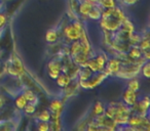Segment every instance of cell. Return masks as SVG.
Masks as SVG:
<instances>
[{
    "mask_svg": "<svg viewBox=\"0 0 150 131\" xmlns=\"http://www.w3.org/2000/svg\"><path fill=\"white\" fill-rule=\"evenodd\" d=\"M125 20H127V17H125L123 9L116 5L111 8L103 9L99 22L104 31L114 33L117 30L120 29L122 23Z\"/></svg>",
    "mask_w": 150,
    "mask_h": 131,
    "instance_id": "cell-1",
    "label": "cell"
},
{
    "mask_svg": "<svg viewBox=\"0 0 150 131\" xmlns=\"http://www.w3.org/2000/svg\"><path fill=\"white\" fill-rule=\"evenodd\" d=\"M83 25L82 23H80L78 20H75L71 24L65 26L64 30H63V34L65 35V37L67 38V40H69L70 42L78 40L80 37L81 31L83 30Z\"/></svg>",
    "mask_w": 150,
    "mask_h": 131,
    "instance_id": "cell-2",
    "label": "cell"
},
{
    "mask_svg": "<svg viewBox=\"0 0 150 131\" xmlns=\"http://www.w3.org/2000/svg\"><path fill=\"white\" fill-rule=\"evenodd\" d=\"M9 62H11L7 66V72H8V74H11L13 76H18V77L24 75L25 68H24L21 60L18 56L13 55V57H11V60Z\"/></svg>",
    "mask_w": 150,
    "mask_h": 131,
    "instance_id": "cell-3",
    "label": "cell"
},
{
    "mask_svg": "<svg viewBox=\"0 0 150 131\" xmlns=\"http://www.w3.org/2000/svg\"><path fill=\"white\" fill-rule=\"evenodd\" d=\"M149 106H150L149 97H148V96H145V97H143L142 99L137 100L136 104L131 106L132 114L135 113V114H139V115L144 116V117L147 116L148 110H149Z\"/></svg>",
    "mask_w": 150,
    "mask_h": 131,
    "instance_id": "cell-4",
    "label": "cell"
},
{
    "mask_svg": "<svg viewBox=\"0 0 150 131\" xmlns=\"http://www.w3.org/2000/svg\"><path fill=\"white\" fill-rule=\"evenodd\" d=\"M47 73L52 79H56L62 73V60L61 58H54L47 64Z\"/></svg>",
    "mask_w": 150,
    "mask_h": 131,
    "instance_id": "cell-5",
    "label": "cell"
},
{
    "mask_svg": "<svg viewBox=\"0 0 150 131\" xmlns=\"http://www.w3.org/2000/svg\"><path fill=\"white\" fill-rule=\"evenodd\" d=\"M120 67H121V60L117 57H111L108 58V60L106 62V66H105V69L103 71L108 76L116 75V73L119 71Z\"/></svg>",
    "mask_w": 150,
    "mask_h": 131,
    "instance_id": "cell-6",
    "label": "cell"
},
{
    "mask_svg": "<svg viewBox=\"0 0 150 131\" xmlns=\"http://www.w3.org/2000/svg\"><path fill=\"white\" fill-rule=\"evenodd\" d=\"M95 3L91 0H81L79 2V5H78V9L77 11L79 13V15H81L83 19H86L88 18V13L91 11V9L93 8Z\"/></svg>",
    "mask_w": 150,
    "mask_h": 131,
    "instance_id": "cell-7",
    "label": "cell"
},
{
    "mask_svg": "<svg viewBox=\"0 0 150 131\" xmlns=\"http://www.w3.org/2000/svg\"><path fill=\"white\" fill-rule=\"evenodd\" d=\"M122 100L123 104H125L127 106H132L136 104V102L138 100V93L137 91H134L129 88H127V90L125 91V93L122 94Z\"/></svg>",
    "mask_w": 150,
    "mask_h": 131,
    "instance_id": "cell-8",
    "label": "cell"
},
{
    "mask_svg": "<svg viewBox=\"0 0 150 131\" xmlns=\"http://www.w3.org/2000/svg\"><path fill=\"white\" fill-rule=\"evenodd\" d=\"M127 57L132 58V60H135L143 56L141 49H140L138 45H132L131 47L129 48V50H127Z\"/></svg>",
    "mask_w": 150,
    "mask_h": 131,
    "instance_id": "cell-9",
    "label": "cell"
},
{
    "mask_svg": "<svg viewBox=\"0 0 150 131\" xmlns=\"http://www.w3.org/2000/svg\"><path fill=\"white\" fill-rule=\"evenodd\" d=\"M56 81H57V84L58 86L60 87H66L67 85L71 83V78L69 77L68 74H65V73H60V75L56 78Z\"/></svg>",
    "mask_w": 150,
    "mask_h": 131,
    "instance_id": "cell-10",
    "label": "cell"
},
{
    "mask_svg": "<svg viewBox=\"0 0 150 131\" xmlns=\"http://www.w3.org/2000/svg\"><path fill=\"white\" fill-rule=\"evenodd\" d=\"M95 60H96L97 64H98V68L100 71H103L105 69V66H106V62L108 60V55L106 53H99L98 55L94 56Z\"/></svg>",
    "mask_w": 150,
    "mask_h": 131,
    "instance_id": "cell-11",
    "label": "cell"
},
{
    "mask_svg": "<svg viewBox=\"0 0 150 131\" xmlns=\"http://www.w3.org/2000/svg\"><path fill=\"white\" fill-rule=\"evenodd\" d=\"M102 11L103 9L101 8L97 3H95L93 8L91 9V11L88 13V18H90V19H92V20H95V21H99L101 18V15H102Z\"/></svg>",
    "mask_w": 150,
    "mask_h": 131,
    "instance_id": "cell-12",
    "label": "cell"
},
{
    "mask_svg": "<svg viewBox=\"0 0 150 131\" xmlns=\"http://www.w3.org/2000/svg\"><path fill=\"white\" fill-rule=\"evenodd\" d=\"M93 74H94V73H93V72L91 71L88 67L80 68L77 79H78V81H86V80H88L91 77H92Z\"/></svg>",
    "mask_w": 150,
    "mask_h": 131,
    "instance_id": "cell-13",
    "label": "cell"
},
{
    "mask_svg": "<svg viewBox=\"0 0 150 131\" xmlns=\"http://www.w3.org/2000/svg\"><path fill=\"white\" fill-rule=\"evenodd\" d=\"M63 108H64V104H63L62 100L59 99V98H54L50 104V109L48 110L52 113V112H58V111H63Z\"/></svg>",
    "mask_w": 150,
    "mask_h": 131,
    "instance_id": "cell-14",
    "label": "cell"
},
{
    "mask_svg": "<svg viewBox=\"0 0 150 131\" xmlns=\"http://www.w3.org/2000/svg\"><path fill=\"white\" fill-rule=\"evenodd\" d=\"M96 3L102 9L111 8V7H114V6H116V5H117L116 0H97Z\"/></svg>",
    "mask_w": 150,
    "mask_h": 131,
    "instance_id": "cell-15",
    "label": "cell"
},
{
    "mask_svg": "<svg viewBox=\"0 0 150 131\" xmlns=\"http://www.w3.org/2000/svg\"><path fill=\"white\" fill-rule=\"evenodd\" d=\"M59 38V34L58 32L56 31V30L54 29H50L48 30L47 32H46L45 34V40L48 42V43H56L57 40H58Z\"/></svg>",
    "mask_w": 150,
    "mask_h": 131,
    "instance_id": "cell-16",
    "label": "cell"
},
{
    "mask_svg": "<svg viewBox=\"0 0 150 131\" xmlns=\"http://www.w3.org/2000/svg\"><path fill=\"white\" fill-rule=\"evenodd\" d=\"M104 111H105V106L103 104V102H97L95 104V106H93V111H92V116L97 117L99 115H102L104 114Z\"/></svg>",
    "mask_w": 150,
    "mask_h": 131,
    "instance_id": "cell-17",
    "label": "cell"
},
{
    "mask_svg": "<svg viewBox=\"0 0 150 131\" xmlns=\"http://www.w3.org/2000/svg\"><path fill=\"white\" fill-rule=\"evenodd\" d=\"M15 104H16L17 109H19V110H23V109L26 106V104H28V100H27V98L25 97V95L22 93V94H20L17 98H16Z\"/></svg>",
    "mask_w": 150,
    "mask_h": 131,
    "instance_id": "cell-18",
    "label": "cell"
},
{
    "mask_svg": "<svg viewBox=\"0 0 150 131\" xmlns=\"http://www.w3.org/2000/svg\"><path fill=\"white\" fill-rule=\"evenodd\" d=\"M50 115H52V113H50V110H43L42 112H40L39 114L37 115V117H36V118H37L39 121H45V122H50Z\"/></svg>",
    "mask_w": 150,
    "mask_h": 131,
    "instance_id": "cell-19",
    "label": "cell"
},
{
    "mask_svg": "<svg viewBox=\"0 0 150 131\" xmlns=\"http://www.w3.org/2000/svg\"><path fill=\"white\" fill-rule=\"evenodd\" d=\"M127 88L131 90H134V91H139L140 89V83L139 81H138L137 79L135 78H131L129 79V81L127 82Z\"/></svg>",
    "mask_w": 150,
    "mask_h": 131,
    "instance_id": "cell-20",
    "label": "cell"
},
{
    "mask_svg": "<svg viewBox=\"0 0 150 131\" xmlns=\"http://www.w3.org/2000/svg\"><path fill=\"white\" fill-rule=\"evenodd\" d=\"M23 94L25 95V97L27 98L28 102H34L35 100H37V96H36L35 92L31 89H26L23 92Z\"/></svg>",
    "mask_w": 150,
    "mask_h": 131,
    "instance_id": "cell-21",
    "label": "cell"
},
{
    "mask_svg": "<svg viewBox=\"0 0 150 131\" xmlns=\"http://www.w3.org/2000/svg\"><path fill=\"white\" fill-rule=\"evenodd\" d=\"M140 72H141L142 75H143L144 77L146 78V79L150 78V64H149V60H147V62H145L143 64H142L141 71H140Z\"/></svg>",
    "mask_w": 150,
    "mask_h": 131,
    "instance_id": "cell-22",
    "label": "cell"
},
{
    "mask_svg": "<svg viewBox=\"0 0 150 131\" xmlns=\"http://www.w3.org/2000/svg\"><path fill=\"white\" fill-rule=\"evenodd\" d=\"M23 110L26 115H33L36 111V106L34 104V102H28Z\"/></svg>",
    "mask_w": 150,
    "mask_h": 131,
    "instance_id": "cell-23",
    "label": "cell"
},
{
    "mask_svg": "<svg viewBox=\"0 0 150 131\" xmlns=\"http://www.w3.org/2000/svg\"><path fill=\"white\" fill-rule=\"evenodd\" d=\"M36 128L39 131H47L50 129V122H45V121H39L37 123V126Z\"/></svg>",
    "mask_w": 150,
    "mask_h": 131,
    "instance_id": "cell-24",
    "label": "cell"
},
{
    "mask_svg": "<svg viewBox=\"0 0 150 131\" xmlns=\"http://www.w3.org/2000/svg\"><path fill=\"white\" fill-rule=\"evenodd\" d=\"M122 5H125V6H131V5H134L139 1V0H119Z\"/></svg>",
    "mask_w": 150,
    "mask_h": 131,
    "instance_id": "cell-25",
    "label": "cell"
},
{
    "mask_svg": "<svg viewBox=\"0 0 150 131\" xmlns=\"http://www.w3.org/2000/svg\"><path fill=\"white\" fill-rule=\"evenodd\" d=\"M6 24V15L4 13H0V29Z\"/></svg>",
    "mask_w": 150,
    "mask_h": 131,
    "instance_id": "cell-26",
    "label": "cell"
},
{
    "mask_svg": "<svg viewBox=\"0 0 150 131\" xmlns=\"http://www.w3.org/2000/svg\"><path fill=\"white\" fill-rule=\"evenodd\" d=\"M4 102H5L4 97H3V96L1 95V94H0V109H1L3 106V104H4Z\"/></svg>",
    "mask_w": 150,
    "mask_h": 131,
    "instance_id": "cell-27",
    "label": "cell"
}]
</instances>
